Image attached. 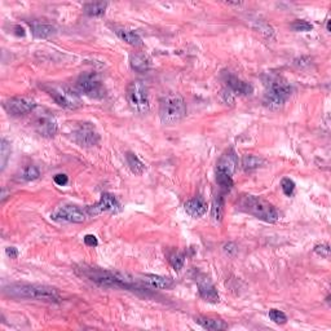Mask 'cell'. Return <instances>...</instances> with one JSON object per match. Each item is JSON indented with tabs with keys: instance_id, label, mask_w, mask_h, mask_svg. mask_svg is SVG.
<instances>
[{
	"instance_id": "16",
	"label": "cell",
	"mask_w": 331,
	"mask_h": 331,
	"mask_svg": "<svg viewBox=\"0 0 331 331\" xmlns=\"http://www.w3.org/2000/svg\"><path fill=\"white\" fill-rule=\"evenodd\" d=\"M35 130L43 138H53L57 134V122L53 117L42 115L35 121Z\"/></svg>"
},
{
	"instance_id": "10",
	"label": "cell",
	"mask_w": 331,
	"mask_h": 331,
	"mask_svg": "<svg viewBox=\"0 0 331 331\" xmlns=\"http://www.w3.org/2000/svg\"><path fill=\"white\" fill-rule=\"evenodd\" d=\"M88 216H97V215L104 214V212H118L121 211V203L114 197L113 194L102 193L101 194L100 201L94 206L86 208Z\"/></svg>"
},
{
	"instance_id": "32",
	"label": "cell",
	"mask_w": 331,
	"mask_h": 331,
	"mask_svg": "<svg viewBox=\"0 0 331 331\" xmlns=\"http://www.w3.org/2000/svg\"><path fill=\"white\" fill-rule=\"evenodd\" d=\"M291 29L294 31H299V33H308V31H311L313 29V26H312V24L307 22V21L298 20L291 24Z\"/></svg>"
},
{
	"instance_id": "35",
	"label": "cell",
	"mask_w": 331,
	"mask_h": 331,
	"mask_svg": "<svg viewBox=\"0 0 331 331\" xmlns=\"http://www.w3.org/2000/svg\"><path fill=\"white\" fill-rule=\"evenodd\" d=\"M221 100L224 104H235V97H233V94H232L231 91L225 88V90L221 91Z\"/></svg>"
},
{
	"instance_id": "29",
	"label": "cell",
	"mask_w": 331,
	"mask_h": 331,
	"mask_svg": "<svg viewBox=\"0 0 331 331\" xmlns=\"http://www.w3.org/2000/svg\"><path fill=\"white\" fill-rule=\"evenodd\" d=\"M216 183L220 185L221 189L229 191L235 185V181H233V176L231 175L224 174V172H219L216 171Z\"/></svg>"
},
{
	"instance_id": "4",
	"label": "cell",
	"mask_w": 331,
	"mask_h": 331,
	"mask_svg": "<svg viewBox=\"0 0 331 331\" xmlns=\"http://www.w3.org/2000/svg\"><path fill=\"white\" fill-rule=\"evenodd\" d=\"M187 115V102L179 94H168L162 97L159 118L163 124H176Z\"/></svg>"
},
{
	"instance_id": "39",
	"label": "cell",
	"mask_w": 331,
	"mask_h": 331,
	"mask_svg": "<svg viewBox=\"0 0 331 331\" xmlns=\"http://www.w3.org/2000/svg\"><path fill=\"white\" fill-rule=\"evenodd\" d=\"M5 254H7L10 259H17L18 258V255H20V251L17 250L16 247H7L5 248Z\"/></svg>"
},
{
	"instance_id": "31",
	"label": "cell",
	"mask_w": 331,
	"mask_h": 331,
	"mask_svg": "<svg viewBox=\"0 0 331 331\" xmlns=\"http://www.w3.org/2000/svg\"><path fill=\"white\" fill-rule=\"evenodd\" d=\"M269 318L277 325H284L287 322V316L284 315L282 311H278V309H271L269 311Z\"/></svg>"
},
{
	"instance_id": "12",
	"label": "cell",
	"mask_w": 331,
	"mask_h": 331,
	"mask_svg": "<svg viewBox=\"0 0 331 331\" xmlns=\"http://www.w3.org/2000/svg\"><path fill=\"white\" fill-rule=\"evenodd\" d=\"M75 141L83 147H91L98 144L100 141V135L96 131L95 126L91 123H82L78 130L75 131Z\"/></svg>"
},
{
	"instance_id": "3",
	"label": "cell",
	"mask_w": 331,
	"mask_h": 331,
	"mask_svg": "<svg viewBox=\"0 0 331 331\" xmlns=\"http://www.w3.org/2000/svg\"><path fill=\"white\" fill-rule=\"evenodd\" d=\"M237 208L242 212L252 215L254 218L263 220L265 223H276L280 219L278 211L273 204L267 202L265 199L251 194L241 195L237 202Z\"/></svg>"
},
{
	"instance_id": "30",
	"label": "cell",
	"mask_w": 331,
	"mask_h": 331,
	"mask_svg": "<svg viewBox=\"0 0 331 331\" xmlns=\"http://www.w3.org/2000/svg\"><path fill=\"white\" fill-rule=\"evenodd\" d=\"M168 261H170L171 267L174 268L175 271L179 272L183 269V267H184L185 255L181 254V252H174V254L170 255V259H168Z\"/></svg>"
},
{
	"instance_id": "19",
	"label": "cell",
	"mask_w": 331,
	"mask_h": 331,
	"mask_svg": "<svg viewBox=\"0 0 331 331\" xmlns=\"http://www.w3.org/2000/svg\"><path fill=\"white\" fill-rule=\"evenodd\" d=\"M195 322H197L201 328L206 329V330L211 331H220V330H227L228 325L221 320L218 318H210V317H197L195 318Z\"/></svg>"
},
{
	"instance_id": "37",
	"label": "cell",
	"mask_w": 331,
	"mask_h": 331,
	"mask_svg": "<svg viewBox=\"0 0 331 331\" xmlns=\"http://www.w3.org/2000/svg\"><path fill=\"white\" fill-rule=\"evenodd\" d=\"M53 181L54 184L58 185V187H65V185H67V183H69V178H67V175L65 174H58L54 176Z\"/></svg>"
},
{
	"instance_id": "11",
	"label": "cell",
	"mask_w": 331,
	"mask_h": 331,
	"mask_svg": "<svg viewBox=\"0 0 331 331\" xmlns=\"http://www.w3.org/2000/svg\"><path fill=\"white\" fill-rule=\"evenodd\" d=\"M35 107L37 104L30 97H13L4 102V109L14 117L30 113Z\"/></svg>"
},
{
	"instance_id": "7",
	"label": "cell",
	"mask_w": 331,
	"mask_h": 331,
	"mask_svg": "<svg viewBox=\"0 0 331 331\" xmlns=\"http://www.w3.org/2000/svg\"><path fill=\"white\" fill-rule=\"evenodd\" d=\"M46 91L56 101V104L65 107V109L75 110V109L82 106V100L79 95L77 92H74L69 87H65V86H50V87H46Z\"/></svg>"
},
{
	"instance_id": "25",
	"label": "cell",
	"mask_w": 331,
	"mask_h": 331,
	"mask_svg": "<svg viewBox=\"0 0 331 331\" xmlns=\"http://www.w3.org/2000/svg\"><path fill=\"white\" fill-rule=\"evenodd\" d=\"M126 159H127V164L130 166V170L135 175H141L145 171V164L139 159L136 154L127 153L126 154Z\"/></svg>"
},
{
	"instance_id": "6",
	"label": "cell",
	"mask_w": 331,
	"mask_h": 331,
	"mask_svg": "<svg viewBox=\"0 0 331 331\" xmlns=\"http://www.w3.org/2000/svg\"><path fill=\"white\" fill-rule=\"evenodd\" d=\"M126 97H127V102L130 107L136 113L146 114L150 110L147 87L142 81L131 82L127 87Z\"/></svg>"
},
{
	"instance_id": "8",
	"label": "cell",
	"mask_w": 331,
	"mask_h": 331,
	"mask_svg": "<svg viewBox=\"0 0 331 331\" xmlns=\"http://www.w3.org/2000/svg\"><path fill=\"white\" fill-rule=\"evenodd\" d=\"M88 214L86 210H82L78 206L73 204H64L57 207L56 210L50 214V219L58 223H75V224H81L84 223L87 219Z\"/></svg>"
},
{
	"instance_id": "33",
	"label": "cell",
	"mask_w": 331,
	"mask_h": 331,
	"mask_svg": "<svg viewBox=\"0 0 331 331\" xmlns=\"http://www.w3.org/2000/svg\"><path fill=\"white\" fill-rule=\"evenodd\" d=\"M281 187H282V190H284V193L286 194L287 197H291V195L294 194V191H295V183L292 180H291V179H288V178L282 179Z\"/></svg>"
},
{
	"instance_id": "13",
	"label": "cell",
	"mask_w": 331,
	"mask_h": 331,
	"mask_svg": "<svg viewBox=\"0 0 331 331\" xmlns=\"http://www.w3.org/2000/svg\"><path fill=\"white\" fill-rule=\"evenodd\" d=\"M225 84H227V88L231 91L232 94L239 95V96H247V95L252 94V86L247 82L241 81L239 78L232 75V74H227L225 75Z\"/></svg>"
},
{
	"instance_id": "27",
	"label": "cell",
	"mask_w": 331,
	"mask_h": 331,
	"mask_svg": "<svg viewBox=\"0 0 331 331\" xmlns=\"http://www.w3.org/2000/svg\"><path fill=\"white\" fill-rule=\"evenodd\" d=\"M39 176H41L39 168L37 166H31L30 164V166H26V167L21 170L20 175H18V179L22 181H34L39 179Z\"/></svg>"
},
{
	"instance_id": "40",
	"label": "cell",
	"mask_w": 331,
	"mask_h": 331,
	"mask_svg": "<svg viewBox=\"0 0 331 331\" xmlns=\"http://www.w3.org/2000/svg\"><path fill=\"white\" fill-rule=\"evenodd\" d=\"M16 30H17V35H21V37H24L25 35V30L22 29L21 26H16Z\"/></svg>"
},
{
	"instance_id": "9",
	"label": "cell",
	"mask_w": 331,
	"mask_h": 331,
	"mask_svg": "<svg viewBox=\"0 0 331 331\" xmlns=\"http://www.w3.org/2000/svg\"><path fill=\"white\" fill-rule=\"evenodd\" d=\"M77 87L79 92L88 97L94 98H101L104 96V86L101 83L96 74L87 73L79 77L77 81Z\"/></svg>"
},
{
	"instance_id": "28",
	"label": "cell",
	"mask_w": 331,
	"mask_h": 331,
	"mask_svg": "<svg viewBox=\"0 0 331 331\" xmlns=\"http://www.w3.org/2000/svg\"><path fill=\"white\" fill-rule=\"evenodd\" d=\"M0 144H1L0 145V166H1V171H4L7 167L8 159H9L10 155V144L5 139H1Z\"/></svg>"
},
{
	"instance_id": "26",
	"label": "cell",
	"mask_w": 331,
	"mask_h": 331,
	"mask_svg": "<svg viewBox=\"0 0 331 331\" xmlns=\"http://www.w3.org/2000/svg\"><path fill=\"white\" fill-rule=\"evenodd\" d=\"M264 164V159L260 157H256V155H244L242 158V167L246 171H252L256 170V168L261 167Z\"/></svg>"
},
{
	"instance_id": "41",
	"label": "cell",
	"mask_w": 331,
	"mask_h": 331,
	"mask_svg": "<svg viewBox=\"0 0 331 331\" xmlns=\"http://www.w3.org/2000/svg\"><path fill=\"white\" fill-rule=\"evenodd\" d=\"M326 29H328V31H330V21H328V25H326Z\"/></svg>"
},
{
	"instance_id": "23",
	"label": "cell",
	"mask_w": 331,
	"mask_h": 331,
	"mask_svg": "<svg viewBox=\"0 0 331 331\" xmlns=\"http://www.w3.org/2000/svg\"><path fill=\"white\" fill-rule=\"evenodd\" d=\"M224 214V197L223 195H216L212 202V207H211V216L215 223H220Z\"/></svg>"
},
{
	"instance_id": "38",
	"label": "cell",
	"mask_w": 331,
	"mask_h": 331,
	"mask_svg": "<svg viewBox=\"0 0 331 331\" xmlns=\"http://www.w3.org/2000/svg\"><path fill=\"white\" fill-rule=\"evenodd\" d=\"M84 244L88 246V247H97L98 241H97V238L94 235H87L84 237Z\"/></svg>"
},
{
	"instance_id": "15",
	"label": "cell",
	"mask_w": 331,
	"mask_h": 331,
	"mask_svg": "<svg viewBox=\"0 0 331 331\" xmlns=\"http://www.w3.org/2000/svg\"><path fill=\"white\" fill-rule=\"evenodd\" d=\"M238 167V157L236 151L233 149L228 150L227 153L223 154L221 158L219 159L218 166H216V171L219 172H224V174L231 175L233 176Z\"/></svg>"
},
{
	"instance_id": "36",
	"label": "cell",
	"mask_w": 331,
	"mask_h": 331,
	"mask_svg": "<svg viewBox=\"0 0 331 331\" xmlns=\"http://www.w3.org/2000/svg\"><path fill=\"white\" fill-rule=\"evenodd\" d=\"M223 248H224L225 254L229 255V256H235V255L238 252L237 246H236L233 242H228V243H225L224 247H223Z\"/></svg>"
},
{
	"instance_id": "22",
	"label": "cell",
	"mask_w": 331,
	"mask_h": 331,
	"mask_svg": "<svg viewBox=\"0 0 331 331\" xmlns=\"http://www.w3.org/2000/svg\"><path fill=\"white\" fill-rule=\"evenodd\" d=\"M31 33L35 38L47 39L56 33V27L48 24H35L31 26Z\"/></svg>"
},
{
	"instance_id": "5",
	"label": "cell",
	"mask_w": 331,
	"mask_h": 331,
	"mask_svg": "<svg viewBox=\"0 0 331 331\" xmlns=\"http://www.w3.org/2000/svg\"><path fill=\"white\" fill-rule=\"evenodd\" d=\"M291 92H292V88L284 79L282 78L271 79L265 91L264 105L272 110H278L290 98Z\"/></svg>"
},
{
	"instance_id": "2",
	"label": "cell",
	"mask_w": 331,
	"mask_h": 331,
	"mask_svg": "<svg viewBox=\"0 0 331 331\" xmlns=\"http://www.w3.org/2000/svg\"><path fill=\"white\" fill-rule=\"evenodd\" d=\"M4 294L17 299H33V300L58 303L61 301L60 292L57 288L44 284H12L4 287Z\"/></svg>"
},
{
	"instance_id": "17",
	"label": "cell",
	"mask_w": 331,
	"mask_h": 331,
	"mask_svg": "<svg viewBox=\"0 0 331 331\" xmlns=\"http://www.w3.org/2000/svg\"><path fill=\"white\" fill-rule=\"evenodd\" d=\"M184 208L189 216L194 219H199L207 212V203L203 198L198 195V197H194L185 202Z\"/></svg>"
},
{
	"instance_id": "18",
	"label": "cell",
	"mask_w": 331,
	"mask_h": 331,
	"mask_svg": "<svg viewBox=\"0 0 331 331\" xmlns=\"http://www.w3.org/2000/svg\"><path fill=\"white\" fill-rule=\"evenodd\" d=\"M139 282L146 284V286H150L153 288H170L174 286V281L171 278L158 275H142Z\"/></svg>"
},
{
	"instance_id": "1",
	"label": "cell",
	"mask_w": 331,
	"mask_h": 331,
	"mask_svg": "<svg viewBox=\"0 0 331 331\" xmlns=\"http://www.w3.org/2000/svg\"><path fill=\"white\" fill-rule=\"evenodd\" d=\"M82 275L90 281L104 286V287L124 288V290H142L139 280H135L132 276L119 272L104 271V269H95V268H83Z\"/></svg>"
},
{
	"instance_id": "34",
	"label": "cell",
	"mask_w": 331,
	"mask_h": 331,
	"mask_svg": "<svg viewBox=\"0 0 331 331\" xmlns=\"http://www.w3.org/2000/svg\"><path fill=\"white\" fill-rule=\"evenodd\" d=\"M315 252L325 259H329L330 256V246L328 243H321L315 246Z\"/></svg>"
},
{
	"instance_id": "14",
	"label": "cell",
	"mask_w": 331,
	"mask_h": 331,
	"mask_svg": "<svg viewBox=\"0 0 331 331\" xmlns=\"http://www.w3.org/2000/svg\"><path fill=\"white\" fill-rule=\"evenodd\" d=\"M198 291H199L201 298L203 300L208 301V303H214L215 304V303H219V300H220L218 290L214 286V284L211 282L210 278L202 277L198 280Z\"/></svg>"
},
{
	"instance_id": "24",
	"label": "cell",
	"mask_w": 331,
	"mask_h": 331,
	"mask_svg": "<svg viewBox=\"0 0 331 331\" xmlns=\"http://www.w3.org/2000/svg\"><path fill=\"white\" fill-rule=\"evenodd\" d=\"M107 8V3L104 1H95V3H88L84 5V13L90 17H100L105 14V10Z\"/></svg>"
},
{
	"instance_id": "21",
	"label": "cell",
	"mask_w": 331,
	"mask_h": 331,
	"mask_svg": "<svg viewBox=\"0 0 331 331\" xmlns=\"http://www.w3.org/2000/svg\"><path fill=\"white\" fill-rule=\"evenodd\" d=\"M130 64L131 67L134 69L135 71H138V73H145V71L149 70V67H150V61L147 58L146 56L144 54H132L130 58Z\"/></svg>"
},
{
	"instance_id": "20",
	"label": "cell",
	"mask_w": 331,
	"mask_h": 331,
	"mask_svg": "<svg viewBox=\"0 0 331 331\" xmlns=\"http://www.w3.org/2000/svg\"><path fill=\"white\" fill-rule=\"evenodd\" d=\"M115 33H117V35L121 38L122 41L132 46V47H141L142 46V39H141V37L136 31L128 30V29H118Z\"/></svg>"
}]
</instances>
